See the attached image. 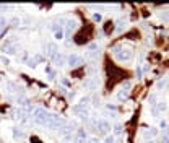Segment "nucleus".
<instances>
[{
	"instance_id": "nucleus-1",
	"label": "nucleus",
	"mask_w": 169,
	"mask_h": 143,
	"mask_svg": "<svg viewBox=\"0 0 169 143\" xmlns=\"http://www.w3.org/2000/svg\"><path fill=\"white\" fill-rule=\"evenodd\" d=\"M33 120L36 124L42 125V127H47L51 124V117H52V112H47L46 109H42V107H36V109L33 111Z\"/></svg>"
},
{
	"instance_id": "nucleus-2",
	"label": "nucleus",
	"mask_w": 169,
	"mask_h": 143,
	"mask_svg": "<svg viewBox=\"0 0 169 143\" xmlns=\"http://www.w3.org/2000/svg\"><path fill=\"white\" fill-rule=\"evenodd\" d=\"M112 55H114L119 62H129L133 57V51L132 49H125L122 46H114L112 47Z\"/></svg>"
},
{
	"instance_id": "nucleus-3",
	"label": "nucleus",
	"mask_w": 169,
	"mask_h": 143,
	"mask_svg": "<svg viewBox=\"0 0 169 143\" xmlns=\"http://www.w3.org/2000/svg\"><path fill=\"white\" fill-rule=\"evenodd\" d=\"M44 54H46L47 59L55 60V57H57V54H59V49L54 42H47V44H44Z\"/></svg>"
},
{
	"instance_id": "nucleus-4",
	"label": "nucleus",
	"mask_w": 169,
	"mask_h": 143,
	"mask_svg": "<svg viewBox=\"0 0 169 143\" xmlns=\"http://www.w3.org/2000/svg\"><path fill=\"white\" fill-rule=\"evenodd\" d=\"M96 130L98 132H101V133H106V135H107L109 132H111V124L107 122V120H106V119H99V120H96Z\"/></svg>"
},
{
	"instance_id": "nucleus-5",
	"label": "nucleus",
	"mask_w": 169,
	"mask_h": 143,
	"mask_svg": "<svg viewBox=\"0 0 169 143\" xmlns=\"http://www.w3.org/2000/svg\"><path fill=\"white\" fill-rule=\"evenodd\" d=\"M67 63H68L72 68H76V67H80L81 63H83V57L78 55V54H70V55L67 57Z\"/></svg>"
},
{
	"instance_id": "nucleus-6",
	"label": "nucleus",
	"mask_w": 169,
	"mask_h": 143,
	"mask_svg": "<svg viewBox=\"0 0 169 143\" xmlns=\"http://www.w3.org/2000/svg\"><path fill=\"white\" fill-rule=\"evenodd\" d=\"M164 111H166V103L164 101H158L154 106H151V114L154 117H159V114L164 112Z\"/></svg>"
},
{
	"instance_id": "nucleus-7",
	"label": "nucleus",
	"mask_w": 169,
	"mask_h": 143,
	"mask_svg": "<svg viewBox=\"0 0 169 143\" xmlns=\"http://www.w3.org/2000/svg\"><path fill=\"white\" fill-rule=\"evenodd\" d=\"M99 86V78L98 76H89L86 81H84V88L86 90H96Z\"/></svg>"
},
{
	"instance_id": "nucleus-8",
	"label": "nucleus",
	"mask_w": 169,
	"mask_h": 143,
	"mask_svg": "<svg viewBox=\"0 0 169 143\" xmlns=\"http://www.w3.org/2000/svg\"><path fill=\"white\" fill-rule=\"evenodd\" d=\"M158 135V128H154V127H150V128H145L143 130V138L145 141H150L151 138H154Z\"/></svg>"
},
{
	"instance_id": "nucleus-9",
	"label": "nucleus",
	"mask_w": 169,
	"mask_h": 143,
	"mask_svg": "<svg viewBox=\"0 0 169 143\" xmlns=\"http://www.w3.org/2000/svg\"><path fill=\"white\" fill-rule=\"evenodd\" d=\"M67 26H65V30H67V33H72V31H75L76 30V26H78V21L76 20H73V18H67L65 21H63Z\"/></svg>"
},
{
	"instance_id": "nucleus-10",
	"label": "nucleus",
	"mask_w": 169,
	"mask_h": 143,
	"mask_svg": "<svg viewBox=\"0 0 169 143\" xmlns=\"http://www.w3.org/2000/svg\"><path fill=\"white\" fill-rule=\"evenodd\" d=\"M16 51H18V47H16L15 44H10V42L3 47V52H5V54H8V55H15Z\"/></svg>"
},
{
	"instance_id": "nucleus-11",
	"label": "nucleus",
	"mask_w": 169,
	"mask_h": 143,
	"mask_svg": "<svg viewBox=\"0 0 169 143\" xmlns=\"http://www.w3.org/2000/svg\"><path fill=\"white\" fill-rule=\"evenodd\" d=\"M55 65H57V67H63V65H65V63H67V59H65V55H63V54H57V57H55Z\"/></svg>"
},
{
	"instance_id": "nucleus-12",
	"label": "nucleus",
	"mask_w": 169,
	"mask_h": 143,
	"mask_svg": "<svg viewBox=\"0 0 169 143\" xmlns=\"http://www.w3.org/2000/svg\"><path fill=\"white\" fill-rule=\"evenodd\" d=\"M167 85H169V76H167V78H163V80H158V83H156V90L161 91V90L167 88Z\"/></svg>"
},
{
	"instance_id": "nucleus-13",
	"label": "nucleus",
	"mask_w": 169,
	"mask_h": 143,
	"mask_svg": "<svg viewBox=\"0 0 169 143\" xmlns=\"http://www.w3.org/2000/svg\"><path fill=\"white\" fill-rule=\"evenodd\" d=\"M7 88H8V91H11V93H18L20 91L18 83H15V81H7Z\"/></svg>"
},
{
	"instance_id": "nucleus-14",
	"label": "nucleus",
	"mask_w": 169,
	"mask_h": 143,
	"mask_svg": "<svg viewBox=\"0 0 169 143\" xmlns=\"http://www.w3.org/2000/svg\"><path fill=\"white\" fill-rule=\"evenodd\" d=\"M129 98V90H125V88H121V91L117 93V99L119 101H124V99Z\"/></svg>"
},
{
	"instance_id": "nucleus-15",
	"label": "nucleus",
	"mask_w": 169,
	"mask_h": 143,
	"mask_svg": "<svg viewBox=\"0 0 169 143\" xmlns=\"http://www.w3.org/2000/svg\"><path fill=\"white\" fill-rule=\"evenodd\" d=\"M89 101H91V99H89L88 96H84V98H81V99H80V103L76 104V106H78V107H81V109H86V107H88V104H89Z\"/></svg>"
},
{
	"instance_id": "nucleus-16",
	"label": "nucleus",
	"mask_w": 169,
	"mask_h": 143,
	"mask_svg": "<svg viewBox=\"0 0 169 143\" xmlns=\"http://www.w3.org/2000/svg\"><path fill=\"white\" fill-rule=\"evenodd\" d=\"M159 128H163V132L169 133V120H167V119H161V122H159Z\"/></svg>"
},
{
	"instance_id": "nucleus-17",
	"label": "nucleus",
	"mask_w": 169,
	"mask_h": 143,
	"mask_svg": "<svg viewBox=\"0 0 169 143\" xmlns=\"http://www.w3.org/2000/svg\"><path fill=\"white\" fill-rule=\"evenodd\" d=\"M13 137L15 138H25V132L18 127H13Z\"/></svg>"
},
{
	"instance_id": "nucleus-18",
	"label": "nucleus",
	"mask_w": 169,
	"mask_h": 143,
	"mask_svg": "<svg viewBox=\"0 0 169 143\" xmlns=\"http://www.w3.org/2000/svg\"><path fill=\"white\" fill-rule=\"evenodd\" d=\"M156 103H158V95H156V93H151L150 98H148V104H150V106H154Z\"/></svg>"
},
{
	"instance_id": "nucleus-19",
	"label": "nucleus",
	"mask_w": 169,
	"mask_h": 143,
	"mask_svg": "<svg viewBox=\"0 0 169 143\" xmlns=\"http://www.w3.org/2000/svg\"><path fill=\"white\" fill-rule=\"evenodd\" d=\"M103 143H116V137L112 133H107L104 137V140H103Z\"/></svg>"
},
{
	"instance_id": "nucleus-20",
	"label": "nucleus",
	"mask_w": 169,
	"mask_h": 143,
	"mask_svg": "<svg viewBox=\"0 0 169 143\" xmlns=\"http://www.w3.org/2000/svg\"><path fill=\"white\" fill-rule=\"evenodd\" d=\"M98 54H99V51H88L84 57L89 59V60H93V59H96V57H98Z\"/></svg>"
},
{
	"instance_id": "nucleus-21",
	"label": "nucleus",
	"mask_w": 169,
	"mask_h": 143,
	"mask_svg": "<svg viewBox=\"0 0 169 143\" xmlns=\"http://www.w3.org/2000/svg\"><path fill=\"white\" fill-rule=\"evenodd\" d=\"M159 18L163 20V21H166V23H169V10H163L159 13Z\"/></svg>"
},
{
	"instance_id": "nucleus-22",
	"label": "nucleus",
	"mask_w": 169,
	"mask_h": 143,
	"mask_svg": "<svg viewBox=\"0 0 169 143\" xmlns=\"http://www.w3.org/2000/svg\"><path fill=\"white\" fill-rule=\"evenodd\" d=\"M112 135H114V137H117V135H122V125L121 124H116L114 125V133H112Z\"/></svg>"
},
{
	"instance_id": "nucleus-23",
	"label": "nucleus",
	"mask_w": 169,
	"mask_h": 143,
	"mask_svg": "<svg viewBox=\"0 0 169 143\" xmlns=\"http://www.w3.org/2000/svg\"><path fill=\"white\" fill-rule=\"evenodd\" d=\"M124 28H125V20H119V21H117V31L121 33Z\"/></svg>"
},
{
	"instance_id": "nucleus-24",
	"label": "nucleus",
	"mask_w": 169,
	"mask_h": 143,
	"mask_svg": "<svg viewBox=\"0 0 169 143\" xmlns=\"http://www.w3.org/2000/svg\"><path fill=\"white\" fill-rule=\"evenodd\" d=\"M159 143H169V133L163 132V137H161V141Z\"/></svg>"
},
{
	"instance_id": "nucleus-25",
	"label": "nucleus",
	"mask_w": 169,
	"mask_h": 143,
	"mask_svg": "<svg viewBox=\"0 0 169 143\" xmlns=\"http://www.w3.org/2000/svg\"><path fill=\"white\" fill-rule=\"evenodd\" d=\"M26 65H28V67H31V68H34V67L38 65V63L34 62V60H33V57H31V59H28V60H26Z\"/></svg>"
},
{
	"instance_id": "nucleus-26",
	"label": "nucleus",
	"mask_w": 169,
	"mask_h": 143,
	"mask_svg": "<svg viewBox=\"0 0 169 143\" xmlns=\"http://www.w3.org/2000/svg\"><path fill=\"white\" fill-rule=\"evenodd\" d=\"M93 20H94V21H98V23H99V21L103 20V15H101V13H93Z\"/></svg>"
},
{
	"instance_id": "nucleus-27",
	"label": "nucleus",
	"mask_w": 169,
	"mask_h": 143,
	"mask_svg": "<svg viewBox=\"0 0 169 143\" xmlns=\"http://www.w3.org/2000/svg\"><path fill=\"white\" fill-rule=\"evenodd\" d=\"M5 25H7V20H5L3 16H0V31H2L3 28H5Z\"/></svg>"
},
{
	"instance_id": "nucleus-28",
	"label": "nucleus",
	"mask_w": 169,
	"mask_h": 143,
	"mask_svg": "<svg viewBox=\"0 0 169 143\" xmlns=\"http://www.w3.org/2000/svg\"><path fill=\"white\" fill-rule=\"evenodd\" d=\"M88 51H98V44H96V42H91V44L88 46Z\"/></svg>"
},
{
	"instance_id": "nucleus-29",
	"label": "nucleus",
	"mask_w": 169,
	"mask_h": 143,
	"mask_svg": "<svg viewBox=\"0 0 169 143\" xmlns=\"http://www.w3.org/2000/svg\"><path fill=\"white\" fill-rule=\"evenodd\" d=\"M33 60L36 62V63H38V62H41V60H42V55H39V54H36V55H33Z\"/></svg>"
},
{
	"instance_id": "nucleus-30",
	"label": "nucleus",
	"mask_w": 169,
	"mask_h": 143,
	"mask_svg": "<svg viewBox=\"0 0 169 143\" xmlns=\"http://www.w3.org/2000/svg\"><path fill=\"white\" fill-rule=\"evenodd\" d=\"M10 23H11V26H18V25H20V20H18V18H11Z\"/></svg>"
},
{
	"instance_id": "nucleus-31",
	"label": "nucleus",
	"mask_w": 169,
	"mask_h": 143,
	"mask_svg": "<svg viewBox=\"0 0 169 143\" xmlns=\"http://www.w3.org/2000/svg\"><path fill=\"white\" fill-rule=\"evenodd\" d=\"M142 75H143L142 67H137V78H142Z\"/></svg>"
},
{
	"instance_id": "nucleus-32",
	"label": "nucleus",
	"mask_w": 169,
	"mask_h": 143,
	"mask_svg": "<svg viewBox=\"0 0 169 143\" xmlns=\"http://www.w3.org/2000/svg\"><path fill=\"white\" fill-rule=\"evenodd\" d=\"M106 107H107L109 111H114V112L117 111V106H116V104H107V106H106Z\"/></svg>"
},
{
	"instance_id": "nucleus-33",
	"label": "nucleus",
	"mask_w": 169,
	"mask_h": 143,
	"mask_svg": "<svg viewBox=\"0 0 169 143\" xmlns=\"http://www.w3.org/2000/svg\"><path fill=\"white\" fill-rule=\"evenodd\" d=\"M0 62H2V63H5V65H8V63H10V60L7 59V57H3V55L0 57Z\"/></svg>"
},
{
	"instance_id": "nucleus-34",
	"label": "nucleus",
	"mask_w": 169,
	"mask_h": 143,
	"mask_svg": "<svg viewBox=\"0 0 169 143\" xmlns=\"http://www.w3.org/2000/svg\"><path fill=\"white\" fill-rule=\"evenodd\" d=\"M88 143H101V141L98 140L96 137H91V138H88Z\"/></svg>"
},
{
	"instance_id": "nucleus-35",
	"label": "nucleus",
	"mask_w": 169,
	"mask_h": 143,
	"mask_svg": "<svg viewBox=\"0 0 169 143\" xmlns=\"http://www.w3.org/2000/svg\"><path fill=\"white\" fill-rule=\"evenodd\" d=\"M93 101H94V103H93L94 106H99V96H94V98H93Z\"/></svg>"
}]
</instances>
